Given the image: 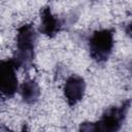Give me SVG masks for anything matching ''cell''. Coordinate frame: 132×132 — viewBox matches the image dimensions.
<instances>
[{
	"mask_svg": "<svg viewBox=\"0 0 132 132\" xmlns=\"http://www.w3.org/2000/svg\"><path fill=\"white\" fill-rule=\"evenodd\" d=\"M37 34L33 24L22 25L16 33V51L11 58L15 66L29 68L34 59V48Z\"/></svg>",
	"mask_w": 132,
	"mask_h": 132,
	"instance_id": "6da1fadb",
	"label": "cell"
},
{
	"mask_svg": "<svg viewBox=\"0 0 132 132\" xmlns=\"http://www.w3.org/2000/svg\"><path fill=\"white\" fill-rule=\"evenodd\" d=\"M113 44V31L111 29H100L95 31L89 38L91 58L97 63L106 62L111 55Z\"/></svg>",
	"mask_w": 132,
	"mask_h": 132,
	"instance_id": "7a4b0ae2",
	"label": "cell"
},
{
	"mask_svg": "<svg viewBox=\"0 0 132 132\" xmlns=\"http://www.w3.org/2000/svg\"><path fill=\"white\" fill-rule=\"evenodd\" d=\"M130 107V100L123 102L120 106L107 108L98 122L94 123L96 132H120Z\"/></svg>",
	"mask_w": 132,
	"mask_h": 132,
	"instance_id": "3957f363",
	"label": "cell"
},
{
	"mask_svg": "<svg viewBox=\"0 0 132 132\" xmlns=\"http://www.w3.org/2000/svg\"><path fill=\"white\" fill-rule=\"evenodd\" d=\"M15 69L12 59L0 60V99L6 100L14 96L19 89Z\"/></svg>",
	"mask_w": 132,
	"mask_h": 132,
	"instance_id": "277c9868",
	"label": "cell"
},
{
	"mask_svg": "<svg viewBox=\"0 0 132 132\" xmlns=\"http://www.w3.org/2000/svg\"><path fill=\"white\" fill-rule=\"evenodd\" d=\"M85 90H86L85 79L76 74L70 75L66 79L63 87V92L67 103L70 106H73L77 102H79L85 95Z\"/></svg>",
	"mask_w": 132,
	"mask_h": 132,
	"instance_id": "5b68a950",
	"label": "cell"
},
{
	"mask_svg": "<svg viewBox=\"0 0 132 132\" xmlns=\"http://www.w3.org/2000/svg\"><path fill=\"white\" fill-rule=\"evenodd\" d=\"M40 27L39 31L47 37H55L62 28L61 21L52 12L50 6H44L40 10Z\"/></svg>",
	"mask_w": 132,
	"mask_h": 132,
	"instance_id": "8992f818",
	"label": "cell"
},
{
	"mask_svg": "<svg viewBox=\"0 0 132 132\" xmlns=\"http://www.w3.org/2000/svg\"><path fill=\"white\" fill-rule=\"evenodd\" d=\"M21 95L24 102L28 104L35 103L40 96V89L37 82L33 79L25 80L21 86Z\"/></svg>",
	"mask_w": 132,
	"mask_h": 132,
	"instance_id": "52a82bcc",
	"label": "cell"
},
{
	"mask_svg": "<svg viewBox=\"0 0 132 132\" xmlns=\"http://www.w3.org/2000/svg\"><path fill=\"white\" fill-rule=\"evenodd\" d=\"M78 132H96L94 123H92V122H82L79 125Z\"/></svg>",
	"mask_w": 132,
	"mask_h": 132,
	"instance_id": "ba28073f",
	"label": "cell"
},
{
	"mask_svg": "<svg viewBox=\"0 0 132 132\" xmlns=\"http://www.w3.org/2000/svg\"><path fill=\"white\" fill-rule=\"evenodd\" d=\"M22 132H29V130H28V129H27V127L25 126V127L23 128V130H22Z\"/></svg>",
	"mask_w": 132,
	"mask_h": 132,
	"instance_id": "9c48e42d",
	"label": "cell"
}]
</instances>
